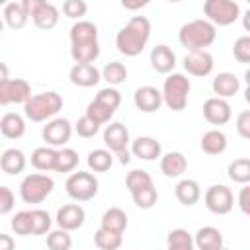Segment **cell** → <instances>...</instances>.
<instances>
[{"label": "cell", "instance_id": "6da1fadb", "mask_svg": "<svg viewBox=\"0 0 250 250\" xmlns=\"http://www.w3.org/2000/svg\"><path fill=\"white\" fill-rule=\"evenodd\" d=\"M150 39V21L145 16H133L115 35V47L125 57H137Z\"/></svg>", "mask_w": 250, "mask_h": 250}, {"label": "cell", "instance_id": "7a4b0ae2", "mask_svg": "<svg viewBox=\"0 0 250 250\" xmlns=\"http://www.w3.org/2000/svg\"><path fill=\"white\" fill-rule=\"evenodd\" d=\"M215 37L217 27L207 20H191L178 31V39L188 51H207V47L213 45Z\"/></svg>", "mask_w": 250, "mask_h": 250}, {"label": "cell", "instance_id": "3957f363", "mask_svg": "<svg viewBox=\"0 0 250 250\" xmlns=\"http://www.w3.org/2000/svg\"><path fill=\"white\" fill-rule=\"evenodd\" d=\"M62 109V98L55 90H47L41 94L31 96L23 104V113L27 119L41 123V121H51L59 111Z\"/></svg>", "mask_w": 250, "mask_h": 250}, {"label": "cell", "instance_id": "277c9868", "mask_svg": "<svg viewBox=\"0 0 250 250\" xmlns=\"http://www.w3.org/2000/svg\"><path fill=\"white\" fill-rule=\"evenodd\" d=\"M191 90V82L182 72H170L162 84V104L172 111H182L188 105V96Z\"/></svg>", "mask_w": 250, "mask_h": 250}, {"label": "cell", "instance_id": "5b68a950", "mask_svg": "<svg viewBox=\"0 0 250 250\" xmlns=\"http://www.w3.org/2000/svg\"><path fill=\"white\" fill-rule=\"evenodd\" d=\"M55 182L47 174H27L20 184V197L23 203L37 205L47 199V195L53 191Z\"/></svg>", "mask_w": 250, "mask_h": 250}, {"label": "cell", "instance_id": "8992f818", "mask_svg": "<svg viewBox=\"0 0 250 250\" xmlns=\"http://www.w3.org/2000/svg\"><path fill=\"white\" fill-rule=\"evenodd\" d=\"M203 14L207 16V21L215 27H225L240 18V6L234 0H205Z\"/></svg>", "mask_w": 250, "mask_h": 250}, {"label": "cell", "instance_id": "52a82bcc", "mask_svg": "<svg viewBox=\"0 0 250 250\" xmlns=\"http://www.w3.org/2000/svg\"><path fill=\"white\" fill-rule=\"evenodd\" d=\"M66 193L76 201V203H82V201H90L96 197L98 193V178L92 174V172H72L68 178H66Z\"/></svg>", "mask_w": 250, "mask_h": 250}, {"label": "cell", "instance_id": "ba28073f", "mask_svg": "<svg viewBox=\"0 0 250 250\" xmlns=\"http://www.w3.org/2000/svg\"><path fill=\"white\" fill-rule=\"evenodd\" d=\"M129 141V129L119 121H113L104 129V143L109 148V152L119 158L121 164H127L131 160V154L127 150Z\"/></svg>", "mask_w": 250, "mask_h": 250}, {"label": "cell", "instance_id": "9c48e42d", "mask_svg": "<svg viewBox=\"0 0 250 250\" xmlns=\"http://www.w3.org/2000/svg\"><path fill=\"white\" fill-rule=\"evenodd\" d=\"M27 16L33 20L37 29L49 31L59 23V10L55 4L45 2V0H23Z\"/></svg>", "mask_w": 250, "mask_h": 250}, {"label": "cell", "instance_id": "30bf717a", "mask_svg": "<svg viewBox=\"0 0 250 250\" xmlns=\"http://www.w3.org/2000/svg\"><path fill=\"white\" fill-rule=\"evenodd\" d=\"M203 201H205V207L215 215H227L234 207V195H232L230 188H227L223 184H215V186L207 188Z\"/></svg>", "mask_w": 250, "mask_h": 250}, {"label": "cell", "instance_id": "8fae6325", "mask_svg": "<svg viewBox=\"0 0 250 250\" xmlns=\"http://www.w3.org/2000/svg\"><path fill=\"white\" fill-rule=\"evenodd\" d=\"M41 137L47 143V146L62 148L72 137V125L64 117H53L51 121H47V125H43Z\"/></svg>", "mask_w": 250, "mask_h": 250}, {"label": "cell", "instance_id": "7c38bea8", "mask_svg": "<svg viewBox=\"0 0 250 250\" xmlns=\"http://www.w3.org/2000/svg\"><path fill=\"white\" fill-rule=\"evenodd\" d=\"M31 98V86L23 78H8L0 84V105L25 104Z\"/></svg>", "mask_w": 250, "mask_h": 250}, {"label": "cell", "instance_id": "4fadbf2b", "mask_svg": "<svg viewBox=\"0 0 250 250\" xmlns=\"http://www.w3.org/2000/svg\"><path fill=\"white\" fill-rule=\"evenodd\" d=\"M59 229L66 230V232H72L76 229H80L86 221V211L80 203H66L62 207H59L57 211V217H55Z\"/></svg>", "mask_w": 250, "mask_h": 250}, {"label": "cell", "instance_id": "5bb4252c", "mask_svg": "<svg viewBox=\"0 0 250 250\" xmlns=\"http://www.w3.org/2000/svg\"><path fill=\"white\" fill-rule=\"evenodd\" d=\"M213 57L209 51H188V55L184 57V68L188 74L203 78L209 76L213 72Z\"/></svg>", "mask_w": 250, "mask_h": 250}, {"label": "cell", "instance_id": "9a60e30c", "mask_svg": "<svg viewBox=\"0 0 250 250\" xmlns=\"http://www.w3.org/2000/svg\"><path fill=\"white\" fill-rule=\"evenodd\" d=\"M133 102H135V107L139 111H143V113H154L162 105V94L154 86H141V88L135 90Z\"/></svg>", "mask_w": 250, "mask_h": 250}, {"label": "cell", "instance_id": "2e32d148", "mask_svg": "<svg viewBox=\"0 0 250 250\" xmlns=\"http://www.w3.org/2000/svg\"><path fill=\"white\" fill-rule=\"evenodd\" d=\"M203 117L211 125H227L232 117L230 104L227 100H221V98H209L203 104Z\"/></svg>", "mask_w": 250, "mask_h": 250}, {"label": "cell", "instance_id": "e0dca14e", "mask_svg": "<svg viewBox=\"0 0 250 250\" xmlns=\"http://www.w3.org/2000/svg\"><path fill=\"white\" fill-rule=\"evenodd\" d=\"M131 152H133V156H137L141 160L152 162L162 156V145L154 137H137L131 143Z\"/></svg>", "mask_w": 250, "mask_h": 250}, {"label": "cell", "instance_id": "ac0fdd59", "mask_svg": "<svg viewBox=\"0 0 250 250\" xmlns=\"http://www.w3.org/2000/svg\"><path fill=\"white\" fill-rule=\"evenodd\" d=\"M68 78L74 86L92 88L102 80V72L96 68V64H74L68 72Z\"/></svg>", "mask_w": 250, "mask_h": 250}, {"label": "cell", "instance_id": "d6986e66", "mask_svg": "<svg viewBox=\"0 0 250 250\" xmlns=\"http://www.w3.org/2000/svg\"><path fill=\"white\" fill-rule=\"evenodd\" d=\"M150 66L158 74H170L176 66V55L168 45H156L150 51Z\"/></svg>", "mask_w": 250, "mask_h": 250}, {"label": "cell", "instance_id": "ffe728a7", "mask_svg": "<svg viewBox=\"0 0 250 250\" xmlns=\"http://www.w3.org/2000/svg\"><path fill=\"white\" fill-rule=\"evenodd\" d=\"M213 94H217L215 98H221V100H227V98H232L234 94H238L240 90V80L236 78V74L232 72H219L215 78H213Z\"/></svg>", "mask_w": 250, "mask_h": 250}, {"label": "cell", "instance_id": "44dd1931", "mask_svg": "<svg viewBox=\"0 0 250 250\" xmlns=\"http://www.w3.org/2000/svg\"><path fill=\"white\" fill-rule=\"evenodd\" d=\"M193 246L197 250H221L223 234L217 227H201L193 236Z\"/></svg>", "mask_w": 250, "mask_h": 250}, {"label": "cell", "instance_id": "7402d4cb", "mask_svg": "<svg viewBox=\"0 0 250 250\" xmlns=\"http://www.w3.org/2000/svg\"><path fill=\"white\" fill-rule=\"evenodd\" d=\"M186 168H188V160L178 150H170L160 156V172L166 178H180L186 172Z\"/></svg>", "mask_w": 250, "mask_h": 250}, {"label": "cell", "instance_id": "603a6c76", "mask_svg": "<svg viewBox=\"0 0 250 250\" xmlns=\"http://www.w3.org/2000/svg\"><path fill=\"white\" fill-rule=\"evenodd\" d=\"M174 193H176V199H178L182 205L191 207V205H195V203L199 201V197H201V188H199V184H197L195 180L184 178V180H180V182L176 184Z\"/></svg>", "mask_w": 250, "mask_h": 250}, {"label": "cell", "instance_id": "cb8c5ba5", "mask_svg": "<svg viewBox=\"0 0 250 250\" xmlns=\"http://www.w3.org/2000/svg\"><path fill=\"white\" fill-rule=\"evenodd\" d=\"M2 20H4V23H6L8 27H12V29H21V27L27 23V20H29L23 0H20V2H8V4L4 6Z\"/></svg>", "mask_w": 250, "mask_h": 250}, {"label": "cell", "instance_id": "d4e9b609", "mask_svg": "<svg viewBox=\"0 0 250 250\" xmlns=\"http://www.w3.org/2000/svg\"><path fill=\"white\" fill-rule=\"evenodd\" d=\"M199 146L209 156L223 154L227 150V135L223 131H219V129H211V131L203 133V137L199 141Z\"/></svg>", "mask_w": 250, "mask_h": 250}, {"label": "cell", "instance_id": "484cf974", "mask_svg": "<svg viewBox=\"0 0 250 250\" xmlns=\"http://www.w3.org/2000/svg\"><path fill=\"white\" fill-rule=\"evenodd\" d=\"M70 57L74 64H92L100 57V43L98 41L74 43L70 45Z\"/></svg>", "mask_w": 250, "mask_h": 250}, {"label": "cell", "instance_id": "4316f807", "mask_svg": "<svg viewBox=\"0 0 250 250\" xmlns=\"http://www.w3.org/2000/svg\"><path fill=\"white\" fill-rule=\"evenodd\" d=\"M0 133L6 139H12V141L23 137V133H25V121H23V117L20 113H14V111L4 113L2 119H0Z\"/></svg>", "mask_w": 250, "mask_h": 250}, {"label": "cell", "instance_id": "83f0119b", "mask_svg": "<svg viewBox=\"0 0 250 250\" xmlns=\"http://www.w3.org/2000/svg\"><path fill=\"white\" fill-rule=\"evenodd\" d=\"M27 160H25V154L20 150V148H6L2 154H0V168L10 174V176H16L20 172H23Z\"/></svg>", "mask_w": 250, "mask_h": 250}, {"label": "cell", "instance_id": "f1b7e54d", "mask_svg": "<svg viewBox=\"0 0 250 250\" xmlns=\"http://www.w3.org/2000/svg\"><path fill=\"white\" fill-rule=\"evenodd\" d=\"M127 213L119 207H109L104 215H102V227L100 229H105L109 232H115V234H123L125 229H127Z\"/></svg>", "mask_w": 250, "mask_h": 250}, {"label": "cell", "instance_id": "f546056e", "mask_svg": "<svg viewBox=\"0 0 250 250\" xmlns=\"http://www.w3.org/2000/svg\"><path fill=\"white\" fill-rule=\"evenodd\" d=\"M55 158H57V148L51 146H37L31 152V166L41 170V172H55Z\"/></svg>", "mask_w": 250, "mask_h": 250}, {"label": "cell", "instance_id": "4dcf8cb0", "mask_svg": "<svg viewBox=\"0 0 250 250\" xmlns=\"http://www.w3.org/2000/svg\"><path fill=\"white\" fill-rule=\"evenodd\" d=\"M88 41H98V27L88 20H78L70 27V45Z\"/></svg>", "mask_w": 250, "mask_h": 250}, {"label": "cell", "instance_id": "1f68e13d", "mask_svg": "<svg viewBox=\"0 0 250 250\" xmlns=\"http://www.w3.org/2000/svg\"><path fill=\"white\" fill-rule=\"evenodd\" d=\"M76 166H78V152H76L74 148H68V146L57 148L55 172H59V174H68V172H74Z\"/></svg>", "mask_w": 250, "mask_h": 250}, {"label": "cell", "instance_id": "d6a6232c", "mask_svg": "<svg viewBox=\"0 0 250 250\" xmlns=\"http://www.w3.org/2000/svg\"><path fill=\"white\" fill-rule=\"evenodd\" d=\"M166 250H195L193 236L186 229H174L166 236Z\"/></svg>", "mask_w": 250, "mask_h": 250}, {"label": "cell", "instance_id": "836d02e7", "mask_svg": "<svg viewBox=\"0 0 250 250\" xmlns=\"http://www.w3.org/2000/svg\"><path fill=\"white\" fill-rule=\"evenodd\" d=\"M86 162L92 172H107L113 166V154L105 148H96V150L88 152Z\"/></svg>", "mask_w": 250, "mask_h": 250}, {"label": "cell", "instance_id": "e575fe53", "mask_svg": "<svg viewBox=\"0 0 250 250\" xmlns=\"http://www.w3.org/2000/svg\"><path fill=\"white\" fill-rule=\"evenodd\" d=\"M125 186H127V189L133 195V193H139L143 189L152 188L154 182H152V178H150L148 172H145V170H131L127 174V178H125Z\"/></svg>", "mask_w": 250, "mask_h": 250}, {"label": "cell", "instance_id": "d590c367", "mask_svg": "<svg viewBox=\"0 0 250 250\" xmlns=\"http://www.w3.org/2000/svg\"><path fill=\"white\" fill-rule=\"evenodd\" d=\"M227 174H229V178H230L234 184L246 186V184L250 182V160H248V158H234V160L229 164Z\"/></svg>", "mask_w": 250, "mask_h": 250}, {"label": "cell", "instance_id": "8d00e7d4", "mask_svg": "<svg viewBox=\"0 0 250 250\" xmlns=\"http://www.w3.org/2000/svg\"><path fill=\"white\" fill-rule=\"evenodd\" d=\"M102 78L107 82V84H111V86H117V84H123L125 80H127V66L123 64V62H119V61H113V62H107L102 70Z\"/></svg>", "mask_w": 250, "mask_h": 250}, {"label": "cell", "instance_id": "74e56055", "mask_svg": "<svg viewBox=\"0 0 250 250\" xmlns=\"http://www.w3.org/2000/svg\"><path fill=\"white\" fill-rule=\"evenodd\" d=\"M94 244L98 246V250H119L123 244V234H115L105 229H98L94 234Z\"/></svg>", "mask_w": 250, "mask_h": 250}, {"label": "cell", "instance_id": "f35d334b", "mask_svg": "<svg viewBox=\"0 0 250 250\" xmlns=\"http://www.w3.org/2000/svg\"><path fill=\"white\" fill-rule=\"evenodd\" d=\"M29 217H31V234L33 236H41V234H47L51 230L53 221L45 209H31Z\"/></svg>", "mask_w": 250, "mask_h": 250}, {"label": "cell", "instance_id": "ab89813d", "mask_svg": "<svg viewBox=\"0 0 250 250\" xmlns=\"http://www.w3.org/2000/svg\"><path fill=\"white\" fill-rule=\"evenodd\" d=\"M88 119H92L96 125H104V123H109V119L113 117V111L107 109L105 105H102L100 102L92 100L88 105H86V113H84Z\"/></svg>", "mask_w": 250, "mask_h": 250}, {"label": "cell", "instance_id": "60d3db41", "mask_svg": "<svg viewBox=\"0 0 250 250\" xmlns=\"http://www.w3.org/2000/svg\"><path fill=\"white\" fill-rule=\"evenodd\" d=\"M70 246H72L70 232H66L62 229L47 232V248L49 250H70Z\"/></svg>", "mask_w": 250, "mask_h": 250}, {"label": "cell", "instance_id": "b9f144b4", "mask_svg": "<svg viewBox=\"0 0 250 250\" xmlns=\"http://www.w3.org/2000/svg\"><path fill=\"white\" fill-rule=\"evenodd\" d=\"M96 102H100L102 105H105L107 109H111L113 113H115V109L119 107V104H121V94L115 90V88H111V86H107V88H102L98 94H96V98H94Z\"/></svg>", "mask_w": 250, "mask_h": 250}, {"label": "cell", "instance_id": "7bdbcfd3", "mask_svg": "<svg viewBox=\"0 0 250 250\" xmlns=\"http://www.w3.org/2000/svg\"><path fill=\"white\" fill-rule=\"evenodd\" d=\"M12 230L18 234V236H27L31 234V217H29V211H18L14 217H12Z\"/></svg>", "mask_w": 250, "mask_h": 250}, {"label": "cell", "instance_id": "ee69618b", "mask_svg": "<svg viewBox=\"0 0 250 250\" xmlns=\"http://www.w3.org/2000/svg\"><path fill=\"white\" fill-rule=\"evenodd\" d=\"M131 197H133V201H135V205H137L139 209H152L154 203L158 201V191H156V188L152 186V188H148V189H143V191H139V193H133Z\"/></svg>", "mask_w": 250, "mask_h": 250}, {"label": "cell", "instance_id": "f6af8a7d", "mask_svg": "<svg viewBox=\"0 0 250 250\" xmlns=\"http://www.w3.org/2000/svg\"><path fill=\"white\" fill-rule=\"evenodd\" d=\"M86 12H88V4L84 0H64L62 2V14L66 18L80 20L82 16H86Z\"/></svg>", "mask_w": 250, "mask_h": 250}, {"label": "cell", "instance_id": "bcb514c9", "mask_svg": "<svg viewBox=\"0 0 250 250\" xmlns=\"http://www.w3.org/2000/svg\"><path fill=\"white\" fill-rule=\"evenodd\" d=\"M232 55H234V59H236L238 62H242V64H248V62H250V37H248V35H242V37H238V39L234 41V45H232Z\"/></svg>", "mask_w": 250, "mask_h": 250}, {"label": "cell", "instance_id": "7dc6e473", "mask_svg": "<svg viewBox=\"0 0 250 250\" xmlns=\"http://www.w3.org/2000/svg\"><path fill=\"white\" fill-rule=\"evenodd\" d=\"M74 131H76L78 137H82V139H92V137L100 131V125H96L92 119H88L86 115H82V117L74 123Z\"/></svg>", "mask_w": 250, "mask_h": 250}, {"label": "cell", "instance_id": "c3c4849f", "mask_svg": "<svg viewBox=\"0 0 250 250\" xmlns=\"http://www.w3.org/2000/svg\"><path fill=\"white\" fill-rule=\"evenodd\" d=\"M16 199H14V191L6 186H0V215H6L14 209Z\"/></svg>", "mask_w": 250, "mask_h": 250}, {"label": "cell", "instance_id": "681fc988", "mask_svg": "<svg viewBox=\"0 0 250 250\" xmlns=\"http://www.w3.org/2000/svg\"><path fill=\"white\" fill-rule=\"evenodd\" d=\"M236 133L242 139H250V111L248 109L238 113V117H236Z\"/></svg>", "mask_w": 250, "mask_h": 250}, {"label": "cell", "instance_id": "f907efd6", "mask_svg": "<svg viewBox=\"0 0 250 250\" xmlns=\"http://www.w3.org/2000/svg\"><path fill=\"white\" fill-rule=\"evenodd\" d=\"M238 207L244 215H250V188L248 184L240 188V193H238Z\"/></svg>", "mask_w": 250, "mask_h": 250}, {"label": "cell", "instance_id": "816d5d0a", "mask_svg": "<svg viewBox=\"0 0 250 250\" xmlns=\"http://www.w3.org/2000/svg\"><path fill=\"white\" fill-rule=\"evenodd\" d=\"M0 250H16V242L10 234L0 232Z\"/></svg>", "mask_w": 250, "mask_h": 250}, {"label": "cell", "instance_id": "f5cc1de1", "mask_svg": "<svg viewBox=\"0 0 250 250\" xmlns=\"http://www.w3.org/2000/svg\"><path fill=\"white\" fill-rule=\"evenodd\" d=\"M121 6H123V8H127V10H137V8L146 6V2H127V0H123V2H121Z\"/></svg>", "mask_w": 250, "mask_h": 250}, {"label": "cell", "instance_id": "db71d44e", "mask_svg": "<svg viewBox=\"0 0 250 250\" xmlns=\"http://www.w3.org/2000/svg\"><path fill=\"white\" fill-rule=\"evenodd\" d=\"M10 78V68L4 64V62H0V84L4 82V80H8Z\"/></svg>", "mask_w": 250, "mask_h": 250}, {"label": "cell", "instance_id": "11a10c76", "mask_svg": "<svg viewBox=\"0 0 250 250\" xmlns=\"http://www.w3.org/2000/svg\"><path fill=\"white\" fill-rule=\"evenodd\" d=\"M2 29H4V20H2V16H0V33H2Z\"/></svg>", "mask_w": 250, "mask_h": 250}, {"label": "cell", "instance_id": "9f6ffc18", "mask_svg": "<svg viewBox=\"0 0 250 250\" xmlns=\"http://www.w3.org/2000/svg\"><path fill=\"white\" fill-rule=\"evenodd\" d=\"M221 250H229V248H221Z\"/></svg>", "mask_w": 250, "mask_h": 250}]
</instances>
